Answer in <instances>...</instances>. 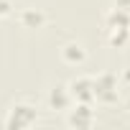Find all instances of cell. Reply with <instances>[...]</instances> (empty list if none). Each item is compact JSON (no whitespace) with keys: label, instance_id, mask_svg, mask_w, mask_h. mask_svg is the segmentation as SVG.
<instances>
[{"label":"cell","instance_id":"obj_8","mask_svg":"<svg viewBox=\"0 0 130 130\" xmlns=\"http://www.w3.org/2000/svg\"><path fill=\"white\" fill-rule=\"evenodd\" d=\"M21 21L26 23V26H31V28H36V26H41L43 23V13H38V10H23L21 13Z\"/></svg>","mask_w":130,"mask_h":130},{"label":"cell","instance_id":"obj_4","mask_svg":"<svg viewBox=\"0 0 130 130\" xmlns=\"http://www.w3.org/2000/svg\"><path fill=\"white\" fill-rule=\"evenodd\" d=\"M67 87H69V94H72V100H74V102H87V105H92V102H94L92 77H77V79H72Z\"/></svg>","mask_w":130,"mask_h":130},{"label":"cell","instance_id":"obj_3","mask_svg":"<svg viewBox=\"0 0 130 130\" xmlns=\"http://www.w3.org/2000/svg\"><path fill=\"white\" fill-rule=\"evenodd\" d=\"M92 89H94V102H100V105H112L120 94L117 77L110 74V72H102V74L92 77Z\"/></svg>","mask_w":130,"mask_h":130},{"label":"cell","instance_id":"obj_9","mask_svg":"<svg viewBox=\"0 0 130 130\" xmlns=\"http://www.w3.org/2000/svg\"><path fill=\"white\" fill-rule=\"evenodd\" d=\"M10 10H13V3H10V0H0V18L10 15Z\"/></svg>","mask_w":130,"mask_h":130},{"label":"cell","instance_id":"obj_10","mask_svg":"<svg viewBox=\"0 0 130 130\" xmlns=\"http://www.w3.org/2000/svg\"><path fill=\"white\" fill-rule=\"evenodd\" d=\"M127 107H130V100H127Z\"/></svg>","mask_w":130,"mask_h":130},{"label":"cell","instance_id":"obj_5","mask_svg":"<svg viewBox=\"0 0 130 130\" xmlns=\"http://www.w3.org/2000/svg\"><path fill=\"white\" fill-rule=\"evenodd\" d=\"M67 122H69L72 127H77V130H87V127H92V125H94V110H92V105H87V102H77V107L69 112Z\"/></svg>","mask_w":130,"mask_h":130},{"label":"cell","instance_id":"obj_1","mask_svg":"<svg viewBox=\"0 0 130 130\" xmlns=\"http://www.w3.org/2000/svg\"><path fill=\"white\" fill-rule=\"evenodd\" d=\"M105 36L112 46L122 48L127 41H130V15L122 10V8H112L105 18Z\"/></svg>","mask_w":130,"mask_h":130},{"label":"cell","instance_id":"obj_7","mask_svg":"<svg viewBox=\"0 0 130 130\" xmlns=\"http://www.w3.org/2000/svg\"><path fill=\"white\" fill-rule=\"evenodd\" d=\"M61 56L69 64H79V61H84V48H82V43H67L61 48Z\"/></svg>","mask_w":130,"mask_h":130},{"label":"cell","instance_id":"obj_6","mask_svg":"<svg viewBox=\"0 0 130 130\" xmlns=\"http://www.w3.org/2000/svg\"><path fill=\"white\" fill-rule=\"evenodd\" d=\"M72 94H69V87H54L48 92V107L51 110H69L72 107Z\"/></svg>","mask_w":130,"mask_h":130},{"label":"cell","instance_id":"obj_2","mask_svg":"<svg viewBox=\"0 0 130 130\" xmlns=\"http://www.w3.org/2000/svg\"><path fill=\"white\" fill-rule=\"evenodd\" d=\"M36 120H38L36 105H31V102H15L10 107L8 117H5V127L8 130H23V127L36 125Z\"/></svg>","mask_w":130,"mask_h":130}]
</instances>
